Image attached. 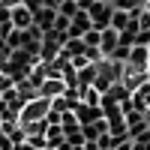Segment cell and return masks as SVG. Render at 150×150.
I'll list each match as a JSON object with an SVG mask.
<instances>
[{
  "mask_svg": "<svg viewBox=\"0 0 150 150\" xmlns=\"http://www.w3.org/2000/svg\"><path fill=\"white\" fill-rule=\"evenodd\" d=\"M48 111H51V102H48V99H33V102H27V105L21 108L18 123H21V126H30V123H42Z\"/></svg>",
  "mask_w": 150,
  "mask_h": 150,
  "instance_id": "cell-1",
  "label": "cell"
},
{
  "mask_svg": "<svg viewBox=\"0 0 150 150\" xmlns=\"http://www.w3.org/2000/svg\"><path fill=\"white\" fill-rule=\"evenodd\" d=\"M90 21H93V30H108L111 27V15H114V3H93L90 6Z\"/></svg>",
  "mask_w": 150,
  "mask_h": 150,
  "instance_id": "cell-2",
  "label": "cell"
},
{
  "mask_svg": "<svg viewBox=\"0 0 150 150\" xmlns=\"http://www.w3.org/2000/svg\"><path fill=\"white\" fill-rule=\"evenodd\" d=\"M87 30H93V21H90V15H87V12L78 9V15L72 18L69 30H66V39H84V33H87Z\"/></svg>",
  "mask_w": 150,
  "mask_h": 150,
  "instance_id": "cell-3",
  "label": "cell"
},
{
  "mask_svg": "<svg viewBox=\"0 0 150 150\" xmlns=\"http://www.w3.org/2000/svg\"><path fill=\"white\" fill-rule=\"evenodd\" d=\"M66 93V81L63 78H45L42 87H39V99H48V102H54Z\"/></svg>",
  "mask_w": 150,
  "mask_h": 150,
  "instance_id": "cell-4",
  "label": "cell"
},
{
  "mask_svg": "<svg viewBox=\"0 0 150 150\" xmlns=\"http://www.w3.org/2000/svg\"><path fill=\"white\" fill-rule=\"evenodd\" d=\"M9 21H12L15 30H30L33 27V12L27 6H12L9 9Z\"/></svg>",
  "mask_w": 150,
  "mask_h": 150,
  "instance_id": "cell-5",
  "label": "cell"
},
{
  "mask_svg": "<svg viewBox=\"0 0 150 150\" xmlns=\"http://www.w3.org/2000/svg\"><path fill=\"white\" fill-rule=\"evenodd\" d=\"M126 66L135 69V72H147V66H150V48L135 45V48H132V54H129V63H126Z\"/></svg>",
  "mask_w": 150,
  "mask_h": 150,
  "instance_id": "cell-6",
  "label": "cell"
},
{
  "mask_svg": "<svg viewBox=\"0 0 150 150\" xmlns=\"http://www.w3.org/2000/svg\"><path fill=\"white\" fill-rule=\"evenodd\" d=\"M54 21H57V9H48V6H42V9L33 15V24H36V27H39L42 33L54 30Z\"/></svg>",
  "mask_w": 150,
  "mask_h": 150,
  "instance_id": "cell-7",
  "label": "cell"
},
{
  "mask_svg": "<svg viewBox=\"0 0 150 150\" xmlns=\"http://www.w3.org/2000/svg\"><path fill=\"white\" fill-rule=\"evenodd\" d=\"M117 45H120V33H117V30H111V27L102 30V45H99V51H102L105 60L114 54V48H117Z\"/></svg>",
  "mask_w": 150,
  "mask_h": 150,
  "instance_id": "cell-8",
  "label": "cell"
},
{
  "mask_svg": "<svg viewBox=\"0 0 150 150\" xmlns=\"http://www.w3.org/2000/svg\"><path fill=\"white\" fill-rule=\"evenodd\" d=\"M126 27H129V12H120V9H114V15H111V30L123 33Z\"/></svg>",
  "mask_w": 150,
  "mask_h": 150,
  "instance_id": "cell-9",
  "label": "cell"
},
{
  "mask_svg": "<svg viewBox=\"0 0 150 150\" xmlns=\"http://www.w3.org/2000/svg\"><path fill=\"white\" fill-rule=\"evenodd\" d=\"M84 45H87V51L99 48V45H102V33H99V30H87L84 33Z\"/></svg>",
  "mask_w": 150,
  "mask_h": 150,
  "instance_id": "cell-10",
  "label": "cell"
},
{
  "mask_svg": "<svg viewBox=\"0 0 150 150\" xmlns=\"http://www.w3.org/2000/svg\"><path fill=\"white\" fill-rule=\"evenodd\" d=\"M57 12H60V15H66V18L72 21L75 15H78V3H75V0H63V6H60Z\"/></svg>",
  "mask_w": 150,
  "mask_h": 150,
  "instance_id": "cell-11",
  "label": "cell"
},
{
  "mask_svg": "<svg viewBox=\"0 0 150 150\" xmlns=\"http://www.w3.org/2000/svg\"><path fill=\"white\" fill-rule=\"evenodd\" d=\"M135 45L150 48V30H138V36H135ZM135 45H132V48H135Z\"/></svg>",
  "mask_w": 150,
  "mask_h": 150,
  "instance_id": "cell-12",
  "label": "cell"
},
{
  "mask_svg": "<svg viewBox=\"0 0 150 150\" xmlns=\"http://www.w3.org/2000/svg\"><path fill=\"white\" fill-rule=\"evenodd\" d=\"M24 6H27V9L33 12V15H36V12H39V9H42L45 3H42V0H24Z\"/></svg>",
  "mask_w": 150,
  "mask_h": 150,
  "instance_id": "cell-13",
  "label": "cell"
},
{
  "mask_svg": "<svg viewBox=\"0 0 150 150\" xmlns=\"http://www.w3.org/2000/svg\"><path fill=\"white\" fill-rule=\"evenodd\" d=\"M114 150H132V138H123V141H117V144H114Z\"/></svg>",
  "mask_w": 150,
  "mask_h": 150,
  "instance_id": "cell-14",
  "label": "cell"
},
{
  "mask_svg": "<svg viewBox=\"0 0 150 150\" xmlns=\"http://www.w3.org/2000/svg\"><path fill=\"white\" fill-rule=\"evenodd\" d=\"M42 3H45L48 9H60V6H63V0H42Z\"/></svg>",
  "mask_w": 150,
  "mask_h": 150,
  "instance_id": "cell-15",
  "label": "cell"
},
{
  "mask_svg": "<svg viewBox=\"0 0 150 150\" xmlns=\"http://www.w3.org/2000/svg\"><path fill=\"white\" fill-rule=\"evenodd\" d=\"M144 12H150V0H144Z\"/></svg>",
  "mask_w": 150,
  "mask_h": 150,
  "instance_id": "cell-16",
  "label": "cell"
},
{
  "mask_svg": "<svg viewBox=\"0 0 150 150\" xmlns=\"http://www.w3.org/2000/svg\"><path fill=\"white\" fill-rule=\"evenodd\" d=\"M93 3H114V0H93Z\"/></svg>",
  "mask_w": 150,
  "mask_h": 150,
  "instance_id": "cell-17",
  "label": "cell"
},
{
  "mask_svg": "<svg viewBox=\"0 0 150 150\" xmlns=\"http://www.w3.org/2000/svg\"><path fill=\"white\" fill-rule=\"evenodd\" d=\"M72 150H84V147H72Z\"/></svg>",
  "mask_w": 150,
  "mask_h": 150,
  "instance_id": "cell-18",
  "label": "cell"
},
{
  "mask_svg": "<svg viewBox=\"0 0 150 150\" xmlns=\"http://www.w3.org/2000/svg\"><path fill=\"white\" fill-rule=\"evenodd\" d=\"M0 6H3V0H0Z\"/></svg>",
  "mask_w": 150,
  "mask_h": 150,
  "instance_id": "cell-19",
  "label": "cell"
}]
</instances>
